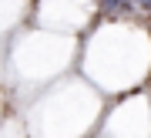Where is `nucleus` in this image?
Segmentation results:
<instances>
[{
    "instance_id": "nucleus-1",
    "label": "nucleus",
    "mask_w": 151,
    "mask_h": 138,
    "mask_svg": "<svg viewBox=\"0 0 151 138\" xmlns=\"http://www.w3.org/2000/svg\"><path fill=\"white\" fill-rule=\"evenodd\" d=\"M101 7L108 14H124V10H131L134 4H131V0H101Z\"/></svg>"
},
{
    "instance_id": "nucleus-2",
    "label": "nucleus",
    "mask_w": 151,
    "mask_h": 138,
    "mask_svg": "<svg viewBox=\"0 0 151 138\" xmlns=\"http://www.w3.org/2000/svg\"><path fill=\"white\" fill-rule=\"evenodd\" d=\"M131 4H134V7H141V10H148V14H151V0H131Z\"/></svg>"
}]
</instances>
